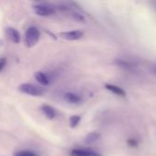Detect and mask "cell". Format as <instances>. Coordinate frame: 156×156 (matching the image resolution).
Instances as JSON below:
<instances>
[{
  "label": "cell",
  "mask_w": 156,
  "mask_h": 156,
  "mask_svg": "<svg viewBox=\"0 0 156 156\" xmlns=\"http://www.w3.org/2000/svg\"><path fill=\"white\" fill-rule=\"evenodd\" d=\"M33 10L35 14L39 16L48 17L55 15L56 7L53 5L47 4V3H40L33 5Z\"/></svg>",
  "instance_id": "1"
},
{
  "label": "cell",
  "mask_w": 156,
  "mask_h": 156,
  "mask_svg": "<svg viewBox=\"0 0 156 156\" xmlns=\"http://www.w3.org/2000/svg\"><path fill=\"white\" fill-rule=\"evenodd\" d=\"M99 138H100V134L97 132H93L86 135V137L85 138V143L86 144H92L96 143L97 141H98Z\"/></svg>",
  "instance_id": "12"
},
{
  "label": "cell",
  "mask_w": 156,
  "mask_h": 156,
  "mask_svg": "<svg viewBox=\"0 0 156 156\" xmlns=\"http://www.w3.org/2000/svg\"><path fill=\"white\" fill-rule=\"evenodd\" d=\"M40 111L41 112L44 114V116L48 119V120H53L56 117V111L53 107H51V105L48 104H43L40 107Z\"/></svg>",
  "instance_id": "9"
},
{
  "label": "cell",
  "mask_w": 156,
  "mask_h": 156,
  "mask_svg": "<svg viewBox=\"0 0 156 156\" xmlns=\"http://www.w3.org/2000/svg\"><path fill=\"white\" fill-rule=\"evenodd\" d=\"M63 100L72 105H78L81 104L83 101V98L80 94L74 91H67L63 94Z\"/></svg>",
  "instance_id": "4"
},
{
  "label": "cell",
  "mask_w": 156,
  "mask_h": 156,
  "mask_svg": "<svg viewBox=\"0 0 156 156\" xmlns=\"http://www.w3.org/2000/svg\"><path fill=\"white\" fill-rule=\"evenodd\" d=\"M150 71L152 72V74H153V75L156 76V63L153 64V65L150 67Z\"/></svg>",
  "instance_id": "17"
},
{
  "label": "cell",
  "mask_w": 156,
  "mask_h": 156,
  "mask_svg": "<svg viewBox=\"0 0 156 156\" xmlns=\"http://www.w3.org/2000/svg\"><path fill=\"white\" fill-rule=\"evenodd\" d=\"M35 80L41 85V86H49L51 84V78L49 75L43 71H37L35 73Z\"/></svg>",
  "instance_id": "8"
},
{
  "label": "cell",
  "mask_w": 156,
  "mask_h": 156,
  "mask_svg": "<svg viewBox=\"0 0 156 156\" xmlns=\"http://www.w3.org/2000/svg\"><path fill=\"white\" fill-rule=\"evenodd\" d=\"M40 38V32L36 27H29L25 33V45L27 48H32L37 45Z\"/></svg>",
  "instance_id": "2"
},
{
  "label": "cell",
  "mask_w": 156,
  "mask_h": 156,
  "mask_svg": "<svg viewBox=\"0 0 156 156\" xmlns=\"http://www.w3.org/2000/svg\"><path fill=\"white\" fill-rule=\"evenodd\" d=\"M83 36L84 33L80 30H70V31H64L60 33V37L68 41H75L81 39Z\"/></svg>",
  "instance_id": "5"
},
{
  "label": "cell",
  "mask_w": 156,
  "mask_h": 156,
  "mask_svg": "<svg viewBox=\"0 0 156 156\" xmlns=\"http://www.w3.org/2000/svg\"><path fill=\"white\" fill-rule=\"evenodd\" d=\"M70 156H102L99 153L93 151L91 149L86 148H75L71 150Z\"/></svg>",
  "instance_id": "7"
},
{
  "label": "cell",
  "mask_w": 156,
  "mask_h": 156,
  "mask_svg": "<svg viewBox=\"0 0 156 156\" xmlns=\"http://www.w3.org/2000/svg\"><path fill=\"white\" fill-rule=\"evenodd\" d=\"M18 90L24 94H27L29 96H34V97L41 96L45 91L43 88L34 85V84H31V83H23L18 87Z\"/></svg>",
  "instance_id": "3"
},
{
  "label": "cell",
  "mask_w": 156,
  "mask_h": 156,
  "mask_svg": "<svg viewBox=\"0 0 156 156\" xmlns=\"http://www.w3.org/2000/svg\"><path fill=\"white\" fill-rule=\"evenodd\" d=\"M155 5H156V2H155Z\"/></svg>",
  "instance_id": "18"
},
{
  "label": "cell",
  "mask_w": 156,
  "mask_h": 156,
  "mask_svg": "<svg viewBox=\"0 0 156 156\" xmlns=\"http://www.w3.org/2000/svg\"><path fill=\"white\" fill-rule=\"evenodd\" d=\"M6 58H0V72L6 67Z\"/></svg>",
  "instance_id": "16"
},
{
  "label": "cell",
  "mask_w": 156,
  "mask_h": 156,
  "mask_svg": "<svg viewBox=\"0 0 156 156\" xmlns=\"http://www.w3.org/2000/svg\"><path fill=\"white\" fill-rule=\"evenodd\" d=\"M6 36L8 37V38L12 42H14L16 44L20 42V38H21L20 37V34H19V32L16 28H14V27H7L6 29Z\"/></svg>",
  "instance_id": "10"
},
{
  "label": "cell",
  "mask_w": 156,
  "mask_h": 156,
  "mask_svg": "<svg viewBox=\"0 0 156 156\" xmlns=\"http://www.w3.org/2000/svg\"><path fill=\"white\" fill-rule=\"evenodd\" d=\"M105 88L108 91H110L111 93H113V94H115V95H117L119 97H123V98L126 97V91L122 88H120V86H117V85H114V84H106Z\"/></svg>",
  "instance_id": "11"
},
{
  "label": "cell",
  "mask_w": 156,
  "mask_h": 156,
  "mask_svg": "<svg viewBox=\"0 0 156 156\" xmlns=\"http://www.w3.org/2000/svg\"><path fill=\"white\" fill-rule=\"evenodd\" d=\"M127 144H128V145L130 146V147H131V148H135V147H137L138 145H139V142H138V140H136V139H134V138H131V139H129L128 141H127Z\"/></svg>",
  "instance_id": "15"
},
{
  "label": "cell",
  "mask_w": 156,
  "mask_h": 156,
  "mask_svg": "<svg viewBox=\"0 0 156 156\" xmlns=\"http://www.w3.org/2000/svg\"><path fill=\"white\" fill-rule=\"evenodd\" d=\"M81 122V116L80 115H73L70 117V120H69V123H70V126L72 128H75L78 126V124L80 123Z\"/></svg>",
  "instance_id": "13"
},
{
  "label": "cell",
  "mask_w": 156,
  "mask_h": 156,
  "mask_svg": "<svg viewBox=\"0 0 156 156\" xmlns=\"http://www.w3.org/2000/svg\"><path fill=\"white\" fill-rule=\"evenodd\" d=\"M115 64L123 69H126V70H135L138 67V64L131 59H128V58H117L115 60Z\"/></svg>",
  "instance_id": "6"
},
{
  "label": "cell",
  "mask_w": 156,
  "mask_h": 156,
  "mask_svg": "<svg viewBox=\"0 0 156 156\" xmlns=\"http://www.w3.org/2000/svg\"><path fill=\"white\" fill-rule=\"evenodd\" d=\"M14 156H39L36 154L35 153L31 152V151H27V150H22V151H18L16 152L14 154Z\"/></svg>",
  "instance_id": "14"
}]
</instances>
